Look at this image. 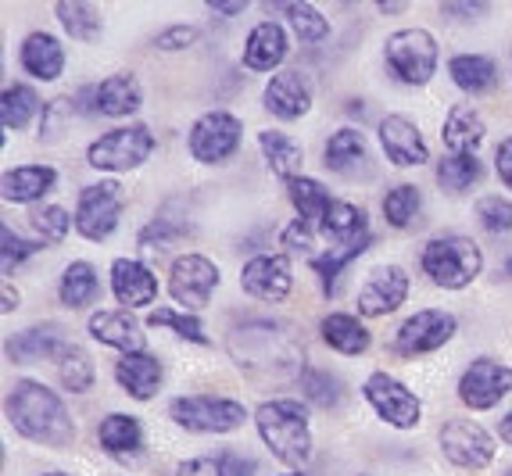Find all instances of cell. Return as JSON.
<instances>
[{"label":"cell","mask_w":512,"mask_h":476,"mask_svg":"<svg viewBox=\"0 0 512 476\" xmlns=\"http://www.w3.org/2000/svg\"><path fill=\"white\" fill-rule=\"evenodd\" d=\"M169 416L176 426L190 430V434H233L244 426L248 412L233 398H215V394H190V398H176L169 408Z\"/></svg>","instance_id":"5b68a950"},{"label":"cell","mask_w":512,"mask_h":476,"mask_svg":"<svg viewBox=\"0 0 512 476\" xmlns=\"http://www.w3.org/2000/svg\"><path fill=\"white\" fill-rule=\"evenodd\" d=\"M480 162L477 154H448L437 162V183L444 190H452V194H462V190H470L473 183L480 179Z\"/></svg>","instance_id":"74e56055"},{"label":"cell","mask_w":512,"mask_h":476,"mask_svg":"<svg viewBox=\"0 0 512 476\" xmlns=\"http://www.w3.org/2000/svg\"><path fill=\"white\" fill-rule=\"evenodd\" d=\"M380 144H384V154L398 169H412V165L430 162L423 133H419L416 122L405 119V115H387V119L380 122Z\"/></svg>","instance_id":"ac0fdd59"},{"label":"cell","mask_w":512,"mask_h":476,"mask_svg":"<svg viewBox=\"0 0 512 476\" xmlns=\"http://www.w3.org/2000/svg\"><path fill=\"white\" fill-rule=\"evenodd\" d=\"M58 376H61V387L72 394H86L90 387H94V358L86 355V348H79V344H69L65 348V355L58 358Z\"/></svg>","instance_id":"e575fe53"},{"label":"cell","mask_w":512,"mask_h":476,"mask_svg":"<svg viewBox=\"0 0 512 476\" xmlns=\"http://www.w3.org/2000/svg\"><path fill=\"white\" fill-rule=\"evenodd\" d=\"M419 204H423V197H419V187H412V183H402V187L387 190V197H384L387 222H391L394 230H405V226L416 219Z\"/></svg>","instance_id":"ab89813d"},{"label":"cell","mask_w":512,"mask_h":476,"mask_svg":"<svg viewBox=\"0 0 512 476\" xmlns=\"http://www.w3.org/2000/svg\"><path fill=\"white\" fill-rule=\"evenodd\" d=\"M43 476H69V473H43Z\"/></svg>","instance_id":"91938a15"},{"label":"cell","mask_w":512,"mask_h":476,"mask_svg":"<svg viewBox=\"0 0 512 476\" xmlns=\"http://www.w3.org/2000/svg\"><path fill=\"white\" fill-rule=\"evenodd\" d=\"M448 72H452L455 86L473 97L495 90L498 83V65L491 58H484V54H459V58H452Z\"/></svg>","instance_id":"4dcf8cb0"},{"label":"cell","mask_w":512,"mask_h":476,"mask_svg":"<svg viewBox=\"0 0 512 476\" xmlns=\"http://www.w3.org/2000/svg\"><path fill=\"white\" fill-rule=\"evenodd\" d=\"M154 151V133L147 126H119L104 133L101 140L90 144L86 162L101 172H129L151 158Z\"/></svg>","instance_id":"52a82bcc"},{"label":"cell","mask_w":512,"mask_h":476,"mask_svg":"<svg viewBox=\"0 0 512 476\" xmlns=\"http://www.w3.org/2000/svg\"><path fill=\"white\" fill-rule=\"evenodd\" d=\"M240 136H244V126H240L237 115H230V111H208V115H201L190 126V154L201 165H219L237 154Z\"/></svg>","instance_id":"9c48e42d"},{"label":"cell","mask_w":512,"mask_h":476,"mask_svg":"<svg viewBox=\"0 0 512 476\" xmlns=\"http://www.w3.org/2000/svg\"><path fill=\"white\" fill-rule=\"evenodd\" d=\"M258 437L265 448L273 451L276 459L287 466H305L312 455V430H308V412L301 401L294 398H276L265 401L255 412Z\"/></svg>","instance_id":"3957f363"},{"label":"cell","mask_w":512,"mask_h":476,"mask_svg":"<svg viewBox=\"0 0 512 476\" xmlns=\"http://www.w3.org/2000/svg\"><path fill=\"white\" fill-rule=\"evenodd\" d=\"M61 305L69 308H86L94 305L97 294H101V280H97V269L90 262H72L61 276Z\"/></svg>","instance_id":"d6a6232c"},{"label":"cell","mask_w":512,"mask_h":476,"mask_svg":"<svg viewBox=\"0 0 512 476\" xmlns=\"http://www.w3.org/2000/svg\"><path fill=\"white\" fill-rule=\"evenodd\" d=\"M140 101H144V90H140L137 76L133 72H115V76H108L97 86L94 111H101L108 119H126V115H133L140 108Z\"/></svg>","instance_id":"d4e9b609"},{"label":"cell","mask_w":512,"mask_h":476,"mask_svg":"<svg viewBox=\"0 0 512 476\" xmlns=\"http://www.w3.org/2000/svg\"><path fill=\"white\" fill-rule=\"evenodd\" d=\"M505 276H512V258H509V262H505Z\"/></svg>","instance_id":"680465c9"},{"label":"cell","mask_w":512,"mask_h":476,"mask_svg":"<svg viewBox=\"0 0 512 476\" xmlns=\"http://www.w3.org/2000/svg\"><path fill=\"white\" fill-rule=\"evenodd\" d=\"M287 190H291V204L298 208V219L319 237V230H323V219H326V212H330V204H333L330 190H326L323 183H316V179H308V176L291 179V183H287Z\"/></svg>","instance_id":"f546056e"},{"label":"cell","mask_w":512,"mask_h":476,"mask_svg":"<svg viewBox=\"0 0 512 476\" xmlns=\"http://www.w3.org/2000/svg\"><path fill=\"white\" fill-rule=\"evenodd\" d=\"M54 11H58L61 26L72 40H94L101 33V11L83 4V0H58Z\"/></svg>","instance_id":"8d00e7d4"},{"label":"cell","mask_w":512,"mask_h":476,"mask_svg":"<svg viewBox=\"0 0 512 476\" xmlns=\"http://www.w3.org/2000/svg\"><path fill=\"white\" fill-rule=\"evenodd\" d=\"M265 108L283 122L301 119V115L312 108V83H308L305 72H298V68L276 72V76L265 83Z\"/></svg>","instance_id":"e0dca14e"},{"label":"cell","mask_w":512,"mask_h":476,"mask_svg":"<svg viewBox=\"0 0 512 476\" xmlns=\"http://www.w3.org/2000/svg\"><path fill=\"white\" fill-rule=\"evenodd\" d=\"M258 147H262L265 162H269L273 176L287 179V183L301 176V162H305V151H301V144L294 140V136L276 133V129H265V133H258Z\"/></svg>","instance_id":"f1b7e54d"},{"label":"cell","mask_w":512,"mask_h":476,"mask_svg":"<svg viewBox=\"0 0 512 476\" xmlns=\"http://www.w3.org/2000/svg\"><path fill=\"white\" fill-rule=\"evenodd\" d=\"M512 394V369L495 362V358H477L459 380V398L473 412H487L498 401Z\"/></svg>","instance_id":"5bb4252c"},{"label":"cell","mask_w":512,"mask_h":476,"mask_svg":"<svg viewBox=\"0 0 512 476\" xmlns=\"http://www.w3.org/2000/svg\"><path fill=\"white\" fill-rule=\"evenodd\" d=\"M90 337L108 344V348H119L126 355H137L144 351V333L140 323L133 319L129 308H115V312H94L90 315Z\"/></svg>","instance_id":"603a6c76"},{"label":"cell","mask_w":512,"mask_h":476,"mask_svg":"<svg viewBox=\"0 0 512 476\" xmlns=\"http://www.w3.org/2000/svg\"><path fill=\"white\" fill-rule=\"evenodd\" d=\"M326 169L333 172H351L359 162H366V140H362L359 129H341V133H333L326 140Z\"/></svg>","instance_id":"836d02e7"},{"label":"cell","mask_w":512,"mask_h":476,"mask_svg":"<svg viewBox=\"0 0 512 476\" xmlns=\"http://www.w3.org/2000/svg\"><path fill=\"white\" fill-rule=\"evenodd\" d=\"M240 287H244V294H251V298L276 305V301L287 298V294H291V287H294L291 258H287V255H258V258H251V262L244 265V272H240Z\"/></svg>","instance_id":"9a60e30c"},{"label":"cell","mask_w":512,"mask_h":476,"mask_svg":"<svg viewBox=\"0 0 512 476\" xmlns=\"http://www.w3.org/2000/svg\"><path fill=\"white\" fill-rule=\"evenodd\" d=\"M97 441L108 455L115 459H133L144 451V430L133 416H122V412H111L101 426H97Z\"/></svg>","instance_id":"4316f807"},{"label":"cell","mask_w":512,"mask_h":476,"mask_svg":"<svg viewBox=\"0 0 512 476\" xmlns=\"http://www.w3.org/2000/svg\"><path fill=\"white\" fill-rule=\"evenodd\" d=\"M8 423L26 441L47 448H69L76 441V423L58 394L40 380H18L8 394Z\"/></svg>","instance_id":"7a4b0ae2"},{"label":"cell","mask_w":512,"mask_h":476,"mask_svg":"<svg viewBox=\"0 0 512 476\" xmlns=\"http://www.w3.org/2000/svg\"><path fill=\"white\" fill-rule=\"evenodd\" d=\"M441 451L459 469H484L495 459V437L473 419H452L441 426Z\"/></svg>","instance_id":"7c38bea8"},{"label":"cell","mask_w":512,"mask_h":476,"mask_svg":"<svg viewBox=\"0 0 512 476\" xmlns=\"http://www.w3.org/2000/svg\"><path fill=\"white\" fill-rule=\"evenodd\" d=\"M0 258H4V276H11V269H15V265H22L26 262V258H33L36 251H40V244H33V240H22L18 237L15 230H11V226H4V230H0Z\"/></svg>","instance_id":"f6af8a7d"},{"label":"cell","mask_w":512,"mask_h":476,"mask_svg":"<svg viewBox=\"0 0 512 476\" xmlns=\"http://www.w3.org/2000/svg\"><path fill=\"white\" fill-rule=\"evenodd\" d=\"M477 219L487 233H509L512 230V201L505 197H484L477 204Z\"/></svg>","instance_id":"ee69618b"},{"label":"cell","mask_w":512,"mask_h":476,"mask_svg":"<svg viewBox=\"0 0 512 476\" xmlns=\"http://www.w3.org/2000/svg\"><path fill=\"white\" fill-rule=\"evenodd\" d=\"M215 287H219V269H215L212 258L205 255H183L172 262V276H169V294L176 298V305L190 308H205L212 301Z\"/></svg>","instance_id":"4fadbf2b"},{"label":"cell","mask_w":512,"mask_h":476,"mask_svg":"<svg viewBox=\"0 0 512 476\" xmlns=\"http://www.w3.org/2000/svg\"><path fill=\"white\" fill-rule=\"evenodd\" d=\"M498 434H502V441H505V444H509V448H512V412H509V416L502 419V423H498Z\"/></svg>","instance_id":"9f6ffc18"},{"label":"cell","mask_w":512,"mask_h":476,"mask_svg":"<svg viewBox=\"0 0 512 476\" xmlns=\"http://www.w3.org/2000/svg\"><path fill=\"white\" fill-rule=\"evenodd\" d=\"M444 147L452 154H473L484 140V119L473 104H455L444 119Z\"/></svg>","instance_id":"83f0119b"},{"label":"cell","mask_w":512,"mask_h":476,"mask_svg":"<svg viewBox=\"0 0 512 476\" xmlns=\"http://www.w3.org/2000/svg\"><path fill=\"white\" fill-rule=\"evenodd\" d=\"M484 269V255L470 237H437L423 247V272L444 290L470 287Z\"/></svg>","instance_id":"277c9868"},{"label":"cell","mask_w":512,"mask_h":476,"mask_svg":"<svg viewBox=\"0 0 512 476\" xmlns=\"http://www.w3.org/2000/svg\"><path fill=\"white\" fill-rule=\"evenodd\" d=\"M455 337V315L441 312V308H423L412 319H405L402 330L394 333V355L416 358L427 351L444 348Z\"/></svg>","instance_id":"8fae6325"},{"label":"cell","mask_w":512,"mask_h":476,"mask_svg":"<svg viewBox=\"0 0 512 476\" xmlns=\"http://www.w3.org/2000/svg\"><path fill=\"white\" fill-rule=\"evenodd\" d=\"M273 8L291 18V26L301 43H323L326 36H330V22H326L312 4H265V11H273Z\"/></svg>","instance_id":"f35d334b"},{"label":"cell","mask_w":512,"mask_h":476,"mask_svg":"<svg viewBox=\"0 0 512 476\" xmlns=\"http://www.w3.org/2000/svg\"><path fill=\"white\" fill-rule=\"evenodd\" d=\"M301 391H305V398L312 401V405L333 408L341 401V380L323 373V369H308V373L301 376Z\"/></svg>","instance_id":"7bdbcfd3"},{"label":"cell","mask_w":512,"mask_h":476,"mask_svg":"<svg viewBox=\"0 0 512 476\" xmlns=\"http://www.w3.org/2000/svg\"><path fill=\"white\" fill-rule=\"evenodd\" d=\"M111 294L126 308L151 305L158 298V280L137 258H115V265H111Z\"/></svg>","instance_id":"d6986e66"},{"label":"cell","mask_w":512,"mask_h":476,"mask_svg":"<svg viewBox=\"0 0 512 476\" xmlns=\"http://www.w3.org/2000/svg\"><path fill=\"white\" fill-rule=\"evenodd\" d=\"M126 208V194L115 179H101L94 187H83L76 204V230L86 240H108L115 233Z\"/></svg>","instance_id":"ba28073f"},{"label":"cell","mask_w":512,"mask_h":476,"mask_svg":"<svg viewBox=\"0 0 512 476\" xmlns=\"http://www.w3.org/2000/svg\"><path fill=\"white\" fill-rule=\"evenodd\" d=\"M72 340H65L61 326L43 323V326H29L18 337L8 340V358L15 366H29V362H40V358H61Z\"/></svg>","instance_id":"44dd1931"},{"label":"cell","mask_w":512,"mask_h":476,"mask_svg":"<svg viewBox=\"0 0 512 476\" xmlns=\"http://www.w3.org/2000/svg\"><path fill=\"white\" fill-rule=\"evenodd\" d=\"M384 58L405 86H423L437 72V40L427 29H398L387 36Z\"/></svg>","instance_id":"8992f818"},{"label":"cell","mask_w":512,"mask_h":476,"mask_svg":"<svg viewBox=\"0 0 512 476\" xmlns=\"http://www.w3.org/2000/svg\"><path fill=\"white\" fill-rule=\"evenodd\" d=\"M147 326H165V330H176L180 337L194 340V344H208V333L205 326H201V319L190 312H176V308H154L151 315H147Z\"/></svg>","instance_id":"60d3db41"},{"label":"cell","mask_w":512,"mask_h":476,"mask_svg":"<svg viewBox=\"0 0 512 476\" xmlns=\"http://www.w3.org/2000/svg\"><path fill=\"white\" fill-rule=\"evenodd\" d=\"M36 111H40V97H36L33 86L11 83L8 90H4V104H0L4 129H26L29 122H33Z\"/></svg>","instance_id":"d590c367"},{"label":"cell","mask_w":512,"mask_h":476,"mask_svg":"<svg viewBox=\"0 0 512 476\" xmlns=\"http://www.w3.org/2000/svg\"><path fill=\"white\" fill-rule=\"evenodd\" d=\"M183 226H172V219H154L151 226H147L144 233H140V247H144L147 255H162V251H169V244L176 237H183Z\"/></svg>","instance_id":"bcb514c9"},{"label":"cell","mask_w":512,"mask_h":476,"mask_svg":"<svg viewBox=\"0 0 512 476\" xmlns=\"http://www.w3.org/2000/svg\"><path fill=\"white\" fill-rule=\"evenodd\" d=\"M18 58H22V68H26L29 76L43 79V83H54L65 72V47L51 33H29L22 40Z\"/></svg>","instance_id":"cb8c5ba5"},{"label":"cell","mask_w":512,"mask_h":476,"mask_svg":"<svg viewBox=\"0 0 512 476\" xmlns=\"http://www.w3.org/2000/svg\"><path fill=\"white\" fill-rule=\"evenodd\" d=\"M65 115H72V104L69 101H54L51 108H47V115H43V129H40V133H51L54 136Z\"/></svg>","instance_id":"816d5d0a"},{"label":"cell","mask_w":512,"mask_h":476,"mask_svg":"<svg viewBox=\"0 0 512 476\" xmlns=\"http://www.w3.org/2000/svg\"><path fill=\"white\" fill-rule=\"evenodd\" d=\"M362 394H366V401L376 408V416L384 419V423L398 426V430L419 426L423 405H419V398L402 380H394V376H387V373H373L366 380V387H362Z\"/></svg>","instance_id":"30bf717a"},{"label":"cell","mask_w":512,"mask_h":476,"mask_svg":"<svg viewBox=\"0 0 512 476\" xmlns=\"http://www.w3.org/2000/svg\"><path fill=\"white\" fill-rule=\"evenodd\" d=\"M222 469H226V476H255V462L244 459V455H233V451H222Z\"/></svg>","instance_id":"681fc988"},{"label":"cell","mask_w":512,"mask_h":476,"mask_svg":"<svg viewBox=\"0 0 512 476\" xmlns=\"http://www.w3.org/2000/svg\"><path fill=\"white\" fill-rule=\"evenodd\" d=\"M323 340L330 344L333 351H341V355H362L369 348V330L355 319V315H344V312H333L323 319Z\"/></svg>","instance_id":"1f68e13d"},{"label":"cell","mask_w":512,"mask_h":476,"mask_svg":"<svg viewBox=\"0 0 512 476\" xmlns=\"http://www.w3.org/2000/svg\"><path fill=\"white\" fill-rule=\"evenodd\" d=\"M495 169H498V176H502L505 187L512 190V136H509V140H502V144H498Z\"/></svg>","instance_id":"f907efd6"},{"label":"cell","mask_w":512,"mask_h":476,"mask_svg":"<svg viewBox=\"0 0 512 476\" xmlns=\"http://www.w3.org/2000/svg\"><path fill=\"white\" fill-rule=\"evenodd\" d=\"M405 298H409V276L402 265H380L369 272L366 287L359 290V312L366 319H380V315L402 308Z\"/></svg>","instance_id":"2e32d148"},{"label":"cell","mask_w":512,"mask_h":476,"mask_svg":"<svg viewBox=\"0 0 512 476\" xmlns=\"http://www.w3.org/2000/svg\"><path fill=\"white\" fill-rule=\"evenodd\" d=\"M376 11H380V15H398V11H405V4H394V0L387 4L384 0V4H376Z\"/></svg>","instance_id":"6f0895ef"},{"label":"cell","mask_w":512,"mask_h":476,"mask_svg":"<svg viewBox=\"0 0 512 476\" xmlns=\"http://www.w3.org/2000/svg\"><path fill=\"white\" fill-rule=\"evenodd\" d=\"M29 222H33V230L40 233L43 244H61V240L69 237V226L76 219L65 208H58V204H43L40 212L29 215Z\"/></svg>","instance_id":"b9f144b4"},{"label":"cell","mask_w":512,"mask_h":476,"mask_svg":"<svg viewBox=\"0 0 512 476\" xmlns=\"http://www.w3.org/2000/svg\"><path fill=\"white\" fill-rule=\"evenodd\" d=\"M444 15H462V18H470V15H484L487 4H441Z\"/></svg>","instance_id":"f5cc1de1"},{"label":"cell","mask_w":512,"mask_h":476,"mask_svg":"<svg viewBox=\"0 0 512 476\" xmlns=\"http://www.w3.org/2000/svg\"><path fill=\"white\" fill-rule=\"evenodd\" d=\"M18 301H22V298H18V290L11 287V280H4V305H0V308H4V315H8V312H15V308H18Z\"/></svg>","instance_id":"11a10c76"},{"label":"cell","mask_w":512,"mask_h":476,"mask_svg":"<svg viewBox=\"0 0 512 476\" xmlns=\"http://www.w3.org/2000/svg\"><path fill=\"white\" fill-rule=\"evenodd\" d=\"M190 43H197L194 26H172V29H165V33H158L154 47H158V51H187Z\"/></svg>","instance_id":"7dc6e473"},{"label":"cell","mask_w":512,"mask_h":476,"mask_svg":"<svg viewBox=\"0 0 512 476\" xmlns=\"http://www.w3.org/2000/svg\"><path fill=\"white\" fill-rule=\"evenodd\" d=\"M58 183V172L51 165H18V169L4 172V201L11 204H33L43 194H51V187Z\"/></svg>","instance_id":"484cf974"},{"label":"cell","mask_w":512,"mask_h":476,"mask_svg":"<svg viewBox=\"0 0 512 476\" xmlns=\"http://www.w3.org/2000/svg\"><path fill=\"white\" fill-rule=\"evenodd\" d=\"M230 358L240 373L255 383H287L308 373L305 369V340L298 330L276 319H248L230 330Z\"/></svg>","instance_id":"6da1fadb"},{"label":"cell","mask_w":512,"mask_h":476,"mask_svg":"<svg viewBox=\"0 0 512 476\" xmlns=\"http://www.w3.org/2000/svg\"><path fill=\"white\" fill-rule=\"evenodd\" d=\"M244 8H248V4H222V0H212V4H208V11H212V15H226V18H233V15H244Z\"/></svg>","instance_id":"db71d44e"},{"label":"cell","mask_w":512,"mask_h":476,"mask_svg":"<svg viewBox=\"0 0 512 476\" xmlns=\"http://www.w3.org/2000/svg\"><path fill=\"white\" fill-rule=\"evenodd\" d=\"M176 476H226L222 459H190L176 469Z\"/></svg>","instance_id":"c3c4849f"},{"label":"cell","mask_w":512,"mask_h":476,"mask_svg":"<svg viewBox=\"0 0 512 476\" xmlns=\"http://www.w3.org/2000/svg\"><path fill=\"white\" fill-rule=\"evenodd\" d=\"M115 380L122 383V391H126L129 398L151 401L154 394H158V387H162L165 369L154 355L137 351V355H122L119 362H115Z\"/></svg>","instance_id":"7402d4cb"},{"label":"cell","mask_w":512,"mask_h":476,"mask_svg":"<svg viewBox=\"0 0 512 476\" xmlns=\"http://www.w3.org/2000/svg\"><path fill=\"white\" fill-rule=\"evenodd\" d=\"M287 476H301V473H287Z\"/></svg>","instance_id":"94428289"},{"label":"cell","mask_w":512,"mask_h":476,"mask_svg":"<svg viewBox=\"0 0 512 476\" xmlns=\"http://www.w3.org/2000/svg\"><path fill=\"white\" fill-rule=\"evenodd\" d=\"M287 54H291V40L280 22H258L244 43V65L251 72H273L287 61Z\"/></svg>","instance_id":"ffe728a7"}]
</instances>
